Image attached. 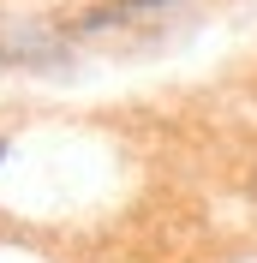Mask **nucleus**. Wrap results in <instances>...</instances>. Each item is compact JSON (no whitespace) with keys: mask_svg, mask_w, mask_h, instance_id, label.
<instances>
[]
</instances>
